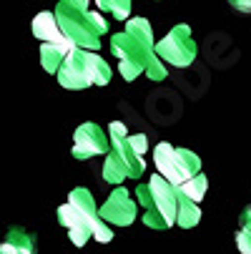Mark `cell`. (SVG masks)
Segmentation results:
<instances>
[{
  "label": "cell",
  "instance_id": "1",
  "mask_svg": "<svg viewBox=\"0 0 251 254\" xmlns=\"http://www.w3.org/2000/svg\"><path fill=\"white\" fill-rule=\"evenodd\" d=\"M58 222H60V227H65L68 239L76 247H86L88 239H96V242H111L113 239L111 224L103 222L93 194L83 187H78L68 194V201L58 209Z\"/></svg>",
  "mask_w": 251,
  "mask_h": 254
},
{
  "label": "cell",
  "instance_id": "2",
  "mask_svg": "<svg viewBox=\"0 0 251 254\" xmlns=\"http://www.w3.org/2000/svg\"><path fill=\"white\" fill-rule=\"evenodd\" d=\"M55 18L63 35L81 48L98 51L100 35L108 33V23L96 10H91V0H60L55 5Z\"/></svg>",
  "mask_w": 251,
  "mask_h": 254
},
{
  "label": "cell",
  "instance_id": "3",
  "mask_svg": "<svg viewBox=\"0 0 251 254\" xmlns=\"http://www.w3.org/2000/svg\"><path fill=\"white\" fill-rule=\"evenodd\" d=\"M136 199L146 209L143 224L149 229H168L176 224L181 194H178L176 184H171L163 174H153L146 184H141L136 189Z\"/></svg>",
  "mask_w": 251,
  "mask_h": 254
},
{
  "label": "cell",
  "instance_id": "4",
  "mask_svg": "<svg viewBox=\"0 0 251 254\" xmlns=\"http://www.w3.org/2000/svg\"><path fill=\"white\" fill-rule=\"evenodd\" d=\"M58 81L63 88L68 91H83L91 86H105L111 81L113 70L108 65V61H103L96 51L73 46L68 51L63 65L58 68Z\"/></svg>",
  "mask_w": 251,
  "mask_h": 254
},
{
  "label": "cell",
  "instance_id": "5",
  "mask_svg": "<svg viewBox=\"0 0 251 254\" xmlns=\"http://www.w3.org/2000/svg\"><path fill=\"white\" fill-rule=\"evenodd\" d=\"M111 53L118 58V70L126 81H136L141 73H146V63L156 53V43H149L133 35L131 30L111 35Z\"/></svg>",
  "mask_w": 251,
  "mask_h": 254
},
{
  "label": "cell",
  "instance_id": "6",
  "mask_svg": "<svg viewBox=\"0 0 251 254\" xmlns=\"http://www.w3.org/2000/svg\"><path fill=\"white\" fill-rule=\"evenodd\" d=\"M153 164L158 174H163L171 184H184L186 179L201 171V159L191 149H178L171 146L168 141H161L158 146H153Z\"/></svg>",
  "mask_w": 251,
  "mask_h": 254
},
{
  "label": "cell",
  "instance_id": "7",
  "mask_svg": "<svg viewBox=\"0 0 251 254\" xmlns=\"http://www.w3.org/2000/svg\"><path fill=\"white\" fill-rule=\"evenodd\" d=\"M156 53L166 61V65H176V68H189L196 61V41L191 35V28L186 23H178L176 28H171L163 38L156 43Z\"/></svg>",
  "mask_w": 251,
  "mask_h": 254
},
{
  "label": "cell",
  "instance_id": "8",
  "mask_svg": "<svg viewBox=\"0 0 251 254\" xmlns=\"http://www.w3.org/2000/svg\"><path fill=\"white\" fill-rule=\"evenodd\" d=\"M98 211L103 216V222H108L111 227H128L138 216V206L131 199V191L121 184L111 191V196L105 199L103 206H98Z\"/></svg>",
  "mask_w": 251,
  "mask_h": 254
},
{
  "label": "cell",
  "instance_id": "9",
  "mask_svg": "<svg viewBox=\"0 0 251 254\" xmlns=\"http://www.w3.org/2000/svg\"><path fill=\"white\" fill-rule=\"evenodd\" d=\"M108 133H105L98 124L93 121H86L76 128V136H73V156L76 159H93V156H100L108 151Z\"/></svg>",
  "mask_w": 251,
  "mask_h": 254
},
{
  "label": "cell",
  "instance_id": "10",
  "mask_svg": "<svg viewBox=\"0 0 251 254\" xmlns=\"http://www.w3.org/2000/svg\"><path fill=\"white\" fill-rule=\"evenodd\" d=\"M108 138H111V149L123 159V164L128 166L131 179H138L143 174V166H146V156H141L133 146H131V138H128V128L121 121H113L108 128Z\"/></svg>",
  "mask_w": 251,
  "mask_h": 254
},
{
  "label": "cell",
  "instance_id": "11",
  "mask_svg": "<svg viewBox=\"0 0 251 254\" xmlns=\"http://www.w3.org/2000/svg\"><path fill=\"white\" fill-rule=\"evenodd\" d=\"M73 48L70 41H43L41 46V65L46 73H58V68L63 65L68 51Z\"/></svg>",
  "mask_w": 251,
  "mask_h": 254
},
{
  "label": "cell",
  "instance_id": "12",
  "mask_svg": "<svg viewBox=\"0 0 251 254\" xmlns=\"http://www.w3.org/2000/svg\"><path fill=\"white\" fill-rule=\"evenodd\" d=\"M33 35L38 41H68L63 30H60V23L55 18V10H43L33 18Z\"/></svg>",
  "mask_w": 251,
  "mask_h": 254
},
{
  "label": "cell",
  "instance_id": "13",
  "mask_svg": "<svg viewBox=\"0 0 251 254\" xmlns=\"http://www.w3.org/2000/svg\"><path fill=\"white\" fill-rule=\"evenodd\" d=\"M35 252V237L28 234L23 227H13L8 237L0 242V254H33Z\"/></svg>",
  "mask_w": 251,
  "mask_h": 254
},
{
  "label": "cell",
  "instance_id": "14",
  "mask_svg": "<svg viewBox=\"0 0 251 254\" xmlns=\"http://www.w3.org/2000/svg\"><path fill=\"white\" fill-rule=\"evenodd\" d=\"M126 179H131L128 174V166L123 164V159L111 149V151H105V161H103V181L105 184H111V187H118L123 184Z\"/></svg>",
  "mask_w": 251,
  "mask_h": 254
},
{
  "label": "cell",
  "instance_id": "15",
  "mask_svg": "<svg viewBox=\"0 0 251 254\" xmlns=\"http://www.w3.org/2000/svg\"><path fill=\"white\" fill-rule=\"evenodd\" d=\"M199 222H201L199 201H194L189 196H181V201H178V214H176V224L181 229H194Z\"/></svg>",
  "mask_w": 251,
  "mask_h": 254
},
{
  "label": "cell",
  "instance_id": "16",
  "mask_svg": "<svg viewBox=\"0 0 251 254\" xmlns=\"http://www.w3.org/2000/svg\"><path fill=\"white\" fill-rule=\"evenodd\" d=\"M176 189H178V194H181V196H189V199H194V201H201V199L206 196V189H208V179L199 171V174H194L191 179H186L184 184H178Z\"/></svg>",
  "mask_w": 251,
  "mask_h": 254
},
{
  "label": "cell",
  "instance_id": "17",
  "mask_svg": "<svg viewBox=\"0 0 251 254\" xmlns=\"http://www.w3.org/2000/svg\"><path fill=\"white\" fill-rule=\"evenodd\" d=\"M96 5H98V10H103V13H111L116 20H126V18L131 15L133 0H96Z\"/></svg>",
  "mask_w": 251,
  "mask_h": 254
},
{
  "label": "cell",
  "instance_id": "18",
  "mask_svg": "<svg viewBox=\"0 0 251 254\" xmlns=\"http://www.w3.org/2000/svg\"><path fill=\"white\" fill-rule=\"evenodd\" d=\"M236 247H239L244 254H251V229L241 227V229L236 232Z\"/></svg>",
  "mask_w": 251,
  "mask_h": 254
},
{
  "label": "cell",
  "instance_id": "19",
  "mask_svg": "<svg viewBox=\"0 0 251 254\" xmlns=\"http://www.w3.org/2000/svg\"><path fill=\"white\" fill-rule=\"evenodd\" d=\"M229 5L239 13H251V0H229Z\"/></svg>",
  "mask_w": 251,
  "mask_h": 254
},
{
  "label": "cell",
  "instance_id": "20",
  "mask_svg": "<svg viewBox=\"0 0 251 254\" xmlns=\"http://www.w3.org/2000/svg\"><path fill=\"white\" fill-rule=\"evenodd\" d=\"M241 227H246V229H251V206L241 214Z\"/></svg>",
  "mask_w": 251,
  "mask_h": 254
}]
</instances>
